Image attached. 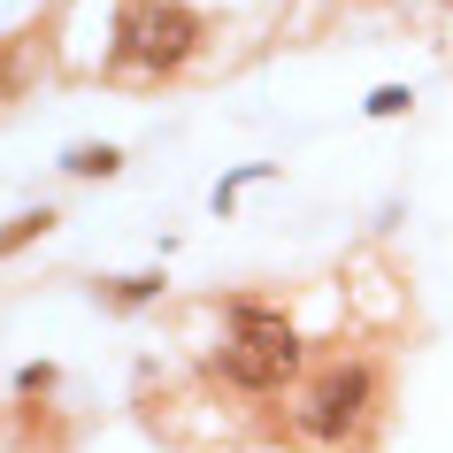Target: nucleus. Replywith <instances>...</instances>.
I'll list each match as a JSON object with an SVG mask.
<instances>
[{"label": "nucleus", "instance_id": "nucleus-3", "mask_svg": "<svg viewBox=\"0 0 453 453\" xmlns=\"http://www.w3.org/2000/svg\"><path fill=\"white\" fill-rule=\"evenodd\" d=\"M369 392H377L369 361H338V369H323V377H315L308 407H300V423H308L315 438H346V430L369 415Z\"/></svg>", "mask_w": 453, "mask_h": 453}, {"label": "nucleus", "instance_id": "nucleus-5", "mask_svg": "<svg viewBox=\"0 0 453 453\" xmlns=\"http://www.w3.org/2000/svg\"><path fill=\"white\" fill-rule=\"evenodd\" d=\"M47 223H54L47 208H39V215H16V223H8V231H0V254H16V246H31V239H47Z\"/></svg>", "mask_w": 453, "mask_h": 453}, {"label": "nucleus", "instance_id": "nucleus-2", "mask_svg": "<svg viewBox=\"0 0 453 453\" xmlns=\"http://www.w3.org/2000/svg\"><path fill=\"white\" fill-rule=\"evenodd\" d=\"M200 47V16L177 8V0H131L116 24V62H139V70H177Z\"/></svg>", "mask_w": 453, "mask_h": 453}, {"label": "nucleus", "instance_id": "nucleus-7", "mask_svg": "<svg viewBox=\"0 0 453 453\" xmlns=\"http://www.w3.org/2000/svg\"><path fill=\"white\" fill-rule=\"evenodd\" d=\"M407 85H377V93H369V116H407Z\"/></svg>", "mask_w": 453, "mask_h": 453}, {"label": "nucleus", "instance_id": "nucleus-4", "mask_svg": "<svg viewBox=\"0 0 453 453\" xmlns=\"http://www.w3.org/2000/svg\"><path fill=\"white\" fill-rule=\"evenodd\" d=\"M62 169H70V177H116V169H123V154H116V146H77V154H70Z\"/></svg>", "mask_w": 453, "mask_h": 453}, {"label": "nucleus", "instance_id": "nucleus-6", "mask_svg": "<svg viewBox=\"0 0 453 453\" xmlns=\"http://www.w3.org/2000/svg\"><path fill=\"white\" fill-rule=\"evenodd\" d=\"M154 292H162V277H123V285H116V308H146Z\"/></svg>", "mask_w": 453, "mask_h": 453}, {"label": "nucleus", "instance_id": "nucleus-8", "mask_svg": "<svg viewBox=\"0 0 453 453\" xmlns=\"http://www.w3.org/2000/svg\"><path fill=\"white\" fill-rule=\"evenodd\" d=\"M47 384H54V369H47V361H31V369H16V392H47Z\"/></svg>", "mask_w": 453, "mask_h": 453}, {"label": "nucleus", "instance_id": "nucleus-1", "mask_svg": "<svg viewBox=\"0 0 453 453\" xmlns=\"http://www.w3.org/2000/svg\"><path fill=\"white\" fill-rule=\"evenodd\" d=\"M215 369L231 384H246V392H277L300 369V331L269 308H231V338H223Z\"/></svg>", "mask_w": 453, "mask_h": 453}]
</instances>
